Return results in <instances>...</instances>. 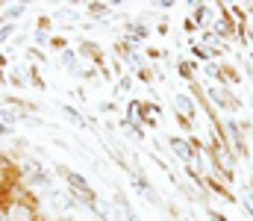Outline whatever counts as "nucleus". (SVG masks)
Instances as JSON below:
<instances>
[{"label": "nucleus", "mask_w": 253, "mask_h": 221, "mask_svg": "<svg viewBox=\"0 0 253 221\" xmlns=\"http://www.w3.org/2000/svg\"><path fill=\"white\" fill-rule=\"evenodd\" d=\"M56 171L65 177L71 198H74V201H80L85 210H91V213H94V210H97V192L91 189V183H88L83 174H77V171H71V168H65V165H59Z\"/></svg>", "instance_id": "1"}, {"label": "nucleus", "mask_w": 253, "mask_h": 221, "mask_svg": "<svg viewBox=\"0 0 253 221\" xmlns=\"http://www.w3.org/2000/svg\"><path fill=\"white\" fill-rule=\"evenodd\" d=\"M168 145L174 150V156L180 162H186V168H194L197 171V145H191L189 139H180V136H171Z\"/></svg>", "instance_id": "2"}, {"label": "nucleus", "mask_w": 253, "mask_h": 221, "mask_svg": "<svg viewBox=\"0 0 253 221\" xmlns=\"http://www.w3.org/2000/svg\"><path fill=\"white\" fill-rule=\"evenodd\" d=\"M18 180H21L18 165L12 162V156H9V153H0V195H6Z\"/></svg>", "instance_id": "3"}, {"label": "nucleus", "mask_w": 253, "mask_h": 221, "mask_svg": "<svg viewBox=\"0 0 253 221\" xmlns=\"http://www.w3.org/2000/svg\"><path fill=\"white\" fill-rule=\"evenodd\" d=\"M209 97H212L221 109H227V112H233V109H239V106H242V103H239V97H236V94H230V88H227L224 83H221V86H212V88H209Z\"/></svg>", "instance_id": "4"}, {"label": "nucleus", "mask_w": 253, "mask_h": 221, "mask_svg": "<svg viewBox=\"0 0 253 221\" xmlns=\"http://www.w3.org/2000/svg\"><path fill=\"white\" fill-rule=\"evenodd\" d=\"M18 171H21V180H44V177H50L47 168H44L36 156H27V159L18 165Z\"/></svg>", "instance_id": "5"}, {"label": "nucleus", "mask_w": 253, "mask_h": 221, "mask_svg": "<svg viewBox=\"0 0 253 221\" xmlns=\"http://www.w3.org/2000/svg\"><path fill=\"white\" fill-rule=\"evenodd\" d=\"M174 109H177V115H180L183 124L194 121V100H191L189 94H177L174 97Z\"/></svg>", "instance_id": "6"}, {"label": "nucleus", "mask_w": 253, "mask_h": 221, "mask_svg": "<svg viewBox=\"0 0 253 221\" xmlns=\"http://www.w3.org/2000/svg\"><path fill=\"white\" fill-rule=\"evenodd\" d=\"M224 127H227V133H230V139H233V150H236L239 156H248V145H245V133H242V127H239L236 121H227Z\"/></svg>", "instance_id": "7"}, {"label": "nucleus", "mask_w": 253, "mask_h": 221, "mask_svg": "<svg viewBox=\"0 0 253 221\" xmlns=\"http://www.w3.org/2000/svg\"><path fill=\"white\" fill-rule=\"evenodd\" d=\"M85 9H88V15H91V18H106V12L112 9V3H88Z\"/></svg>", "instance_id": "8"}, {"label": "nucleus", "mask_w": 253, "mask_h": 221, "mask_svg": "<svg viewBox=\"0 0 253 221\" xmlns=\"http://www.w3.org/2000/svg\"><path fill=\"white\" fill-rule=\"evenodd\" d=\"M121 130H124L126 136H129V139H135V142H144V133H138V127H135V124H132V121H121Z\"/></svg>", "instance_id": "9"}, {"label": "nucleus", "mask_w": 253, "mask_h": 221, "mask_svg": "<svg viewBox=\"0 0 253 221\" xmlns=\"http://www.w3.org/2000/svg\"><path fill=\"white\" fill-rule=\"evenodd\" d=\"M24 12H27V3H15V6H9V12L3 15V21H6V24H12V21H15V18H21Z\"/></svg>", "instance_id": "10"}, {"label": "nucleus", "mask_w": 253, "mask_h": 221, "mask_svg": "<svg viewBox=\"0 0 253 221\" xmlns=\"http://www.w3.org/2000/svg\"><path fill=\"white\" fill-rule=\"evenodd\" d=\"M62 112L71 118V121H74V124H77V127H85V118H83V115H80L74 106H62Z\"/></svg>", "instance_id": "11"}, {"label": "nucleus", "mask_w": 253, "mask_h": 221, "mask_svg": "<svg viewBox=\"0 0 253 221\" xmlns=\"http://www.w3.org/2000/svg\"><path fill=\"white\" fill-rule=\"evenodd\" d=\"M56 18H59V21H71V18L77 21V18H80V12H74V9H59V12H56Z\"/></svg>", "instance_id": "12"}, {"label": "nucleus", "mask_w": 253, "mask_h": 221, "mask_svg": "<svg viewBox=\"0 0 253 221\" xmlns=\"http://www.w3.org/2000/svg\"><path fill=\"white\" fill-rule=\"evenodd\" d=\"M12 33H15V24H3V27H0V44H3V42H9V36H12Z\"/></svg>", "instance_id": "13"}, {"label": "nucleus", "mask_w": 253, "mask_h": 221, "mask_svg": "<svg viewBox=\"0 0 253 221\" xmlns=\"http://www.w3.org/2000/svg\"><path fill=\"white\" fill-rule=\"evenodd\" d=\"M242 204L248 207V213L253 216V192H251V189H245V201H242Z\"/></svg>", "instance_id": "14"}, {"label": "nucleus", "mask_w": 253, "mask_h": 221, "mask_svg": "<svg viewBox=\"0 0 253 221\" xmlns=\"http://www.w3.org/2000/svg\"><path fill=\"white\" fill-rule=\"evenodd\" d=\"M6 136H12V127H9V124H3V121H0V139H6Z\"/></svg>", "instance_id": "15"}, {"label": "nucleus", "mask_w": 253, "mask_h": 221, "mask_svg": "<svg viewBox=\"0 0 253 221\" xmlns=\"http://www.w3.org/2000/svg\"><path fill=\"white\" fill-rule=\"evenodd\" d=\"M0 221H9V219H6V210H3V204H0Z\"/></svg>", "instance_id": "16"}, {"label": "nucleus", "mask_w": 253, "mask_h": 221, "mask_svg": "<svg viewBox=\"0 0 253 221\" xmlns=\"http://www.w3.org/2000/svg\"><path fill=\"white\" fill-rule=\"evenodd\" d=\"M0 9H3V3H0Z\"/></svg>", "instance_id": "17"}]
</instances>
